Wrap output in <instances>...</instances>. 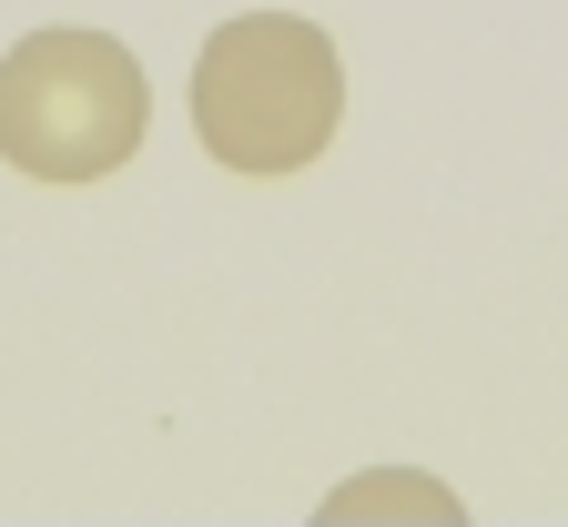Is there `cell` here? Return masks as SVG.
Masks as SVG:
<instances>
[{
    "mask_svg": "<svg viewBox=\"0 0 568 527\" xmlns=\"http://www.w3.org/2000/svg\"><path fill=\"white\" fill-rule=\"evenodd\" d=\"M345 122V61L305 11H234L193 51V132L224 173H305Z\"/></svg>",
    "mask_w": 568,
    "mask_h": 527,
    "instance_id": "cell-1",
    "label": "cell"
},
{
    "mask_svg": "<svg viewBox=\"0 0 568 527\" xmlns=\"http://www.w3.org/2000/svg\"><path fill=\"white\" fill-rule=\"evenodd\" d=\"M153 82L112 31L51 21L0 51V163L31 183H102L142 153Z\"/></svg>",
    "mask_w": 568,
    "mask_h": 527,
    "instance_id": "cell-2",
    "label": "cell"
},
{
    "mask_svg": "<svg viewBox=\"0 0 568 527\" xmlns=\"http://www.w3.org/2000/svg\"><path fill=\"white\" fill-rule=\"evenodd\" d=\"M325 517H457V497L437 487V477H416V467H366V477H345L335 497H325Z\"/></svg>",
    "mask_w": 568,
    "mask_h": 527,
    "instance_id": "cell-3",
    "label": "cell"
}]
</instances>
